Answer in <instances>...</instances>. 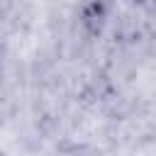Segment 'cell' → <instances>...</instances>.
Here are the masks:
<instances>
[]
</instances>
